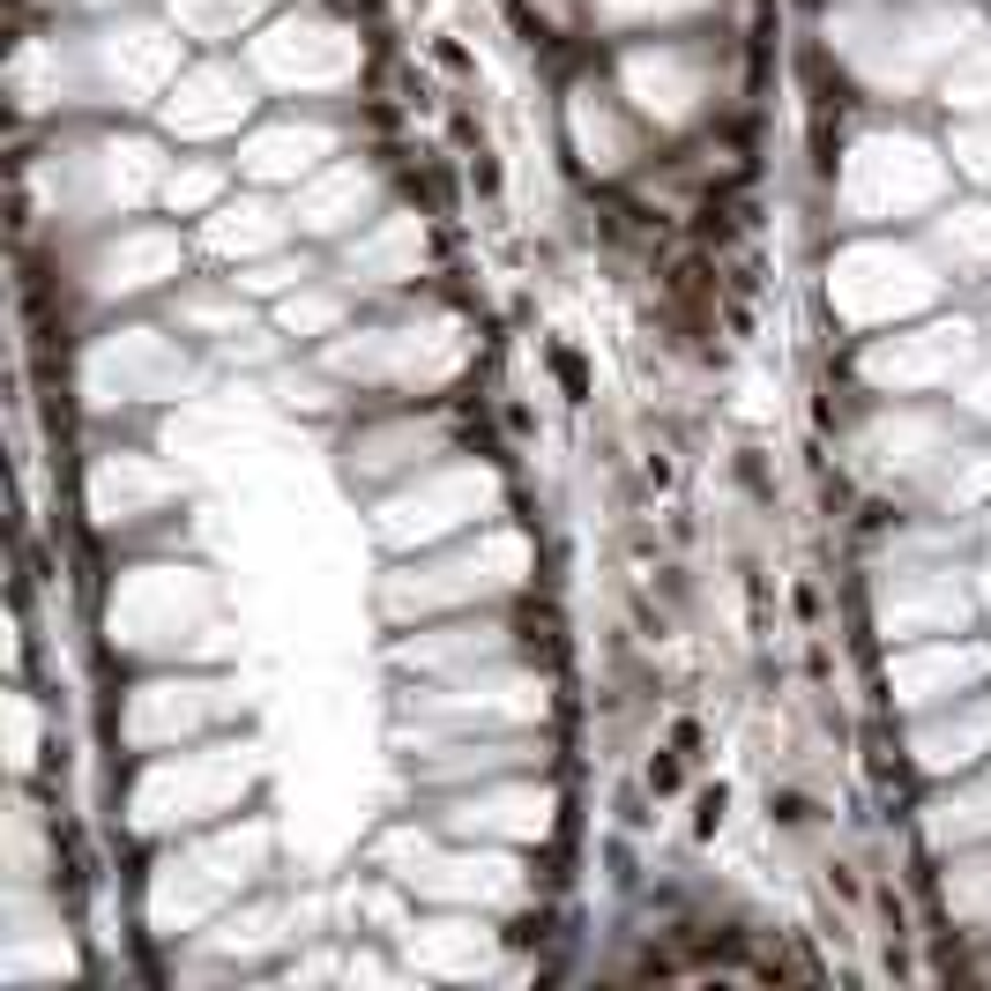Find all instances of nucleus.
Here are the masks:
<instances>
[{"mask_svg":"<svg viewBox=\"0 0 991 991\" xmlns=\"http://www.w3.org/2000/svg\"><path fill=\"white\" fill-rule=\"evenodd\" d=\"M821 187L850 232H895V224H924L940 202H954L961 179H954L947 134H932L924 120L872 113L858 134H842V157Z\"/></svg>","mask_w":991,"mask_h":991,"instance_id":"f257e3e1","label":"nucleus"},{"mask_svg":"<svg viewBox=\"0 0 991 991\" xmlns=\"http://www.w3.org/2000/svg\"><path fill=\"white\" fill-rule=\"evenodd\" d=\"M530 567H538V544L522 538L507 515L485 522V530H462V538L417 552L403 567H388L380 581V620L396 626L403 612L417 620H448V612H485V604H507L530 589Z\"/></svg>","mask_w":991,"mask_h":991,"instance_id":"f03ea898","label":"nucleus"},{"mask_svg":"<svg viewBox=\"0 0 991 991\" xmlns=\"http://www.w3.org/2000/svg\"><path fill=\"white\" fill-rule=\"evenodd\" d=\"M247 60L284 105H351V90L366 75V38L329 0H298V8L284 0L247 38Z\"/></svg>","mask_w":991,"mask_h":991,"instance_id":"7ed1b4c3","label":"nucleus"},{"mask_svg":"<svg viewBox=\"0 0 991 991\" xmlns=\"http://www.w3.org/2000/svg\"><path fill=\"white\" fill-rule=\"evenodd\" d=\"M940 298H954L940 261L924 239H895V232H850L842 247L827 253V314L858 335H880L909 321V314H932ZM850 335V343H858Z\"/></svg>","mask_w":991,"mask_h":991,"instance_id":"20e7f679","label":"nucleus"},{"mask_svg":"<svg viewBox=\"0 0 991 991\" xmlns=\"http://www.w3.org/2000/svg\"><path fill=\"white\" fill-rule=\"evenodd\" d=\"M253 745L239 739H194L179 745V753H150L142 768H134V790H127V821L142 827V835H194L209 821H232L239 813V798L253 790Z\"/></svg>","mask_w":991,"mask_h":991,"instance_id":"39448f33","label":"nucleus"},{"mask_svg":"<svg viewBox=\"0 0 991 991\" xmlns=\"http://www.w3.org/2000/svg\"><path fill=\"white\" fill-rule=\"evenodd\" d=\"M60 253V291H83L90 306H157L179 276L202 269L194 253V232L172 224V216H127L113 232H90L75 247H52Z\"/></svg>","mask_w":991,"mask_h":991,"instance_id":"423d86ee","label":"nucleus"},{"mask_svg":"<svg viewBox=\"0 0 991 991\" xmlns=\"http://www.w3.org/2000/svg\"><path fill=\"white\" fill-rule=\"evenodd\" d=\"M194 373H202V343H187L165 314L157 321L134 314V321H113V329H97L83 343V403H90V417L157 411Z\"/></svg>","mask_w":991,"mask_h":991,"instance_id":"0eeeda50","label":"nucleus"},{"mask_svg":"<svg viewBox=\"0 0 991 991\" xmlns=\"http://www.w3.org/2000/svg\"><path fill=\"white\" fill-rule=\"evenodd\" d=\"M507 507H499V477L485 462H433V470H417L403 485H388V493H373V538L396 544V552H433V544L462 538V530H485L499 522Z\"/></svg>","mask_w":991,"mask_h":991,"instance_id":"6e6552de","label":"nucleus"},{"mask_svg":"<svg viewBox=\"0 0 991 991\" xmlns=\"http://www.w3.org/2000/svg\"><path fill=\"white\" fill-rule=\"evenodd\" d=\"M113 649H134V657L179 663V641L187 634H216V581L202 567H127L120 589H113Z\"/></svg>","mask_w":991,"mask_h":991,"instance_id":"1a4fd4ad","label":"nucleus"},{"mask_svg":"<svg viewBox=\"0 0 991 991\" xmlns=\"http://www.w3.org/2000/svg\"><path fill=\"white\" fill-rule=\"evenodd\" d=\"M269 105H276V97L253 75V60L194 52V60L179 68V83L165 90V105L150 113V127H157L165 142H187V150H224V142H239Z\"/></svg>","mask_w":991,"mask_h":991,"instance_id":"9d476101","label":"nucleus"},{"mask_svg":"<svg viewBox=\"0 0 991 991\" xmlns=\"http://www.w3.org/2000/svg\"><path fill=\"white\" fill-rule=\"evenodd\" d=\"M559 120H567V150H575V165L589 172L597 187H626L634 172L657 157V134H649V127H641V113L620 97L612 68H604V52H597V60H581L575 75H567Z\"/></svg>","mask_w":991,"mask_h":991,"instance_id":"9b49d317","label":"nucleus"},{"mask_svg":"<svg viewBox=\"0 0 991 991\" xmlns=\"http://www.w3.org/2000/svg\"><path fill=\"white\" fill-rule=\"evenodd\" d=\"M351 134H358V127L343 120V105H284V97H276V105L232 142V165H239L247 187L291 194V187H306L321 165H335V157L351 150Z\"/></svg>","mask_w":991,"mask_h":991,"instance_id":"f8f14e48","label":"nucleus"},{"mask_svg":"<svg viewBox=\"0 0 991 991\" xmlns=\"http://www.w3.org/2000/svg\"><path fill=\"white\" fill-rule=\"evenodd\" d=\"M335 455H343V477L358 493H388V485H403L417 470L448 462L455 433H448L440 403H380V411H351Z\"/></svg>","mask_w":991,"mask_h":991,"instance_id":"ddd939ff","label":"nucleus"},{"mask_svg":"<svg viewBox=\"0 0 991 991\" xmlns=\"http://www.w3.org/2000/svg\"><path fill=\"white\" fill-rule=\"evenodd\" d=\"M239 716V694L232 679H142L127 694V716H120V739H127V760H150V753H179L194 739H216L224 723Z\"/></svg>","mask_w":991,"mask_h":991,"instance_id":"4468645a","label":"nucleus"},{"mask_svg":"<svg viewBox=\"0 0 991 991\" xmlns=\"http://www.w3.org/2000/svg\"><path fill=\"white\" fill-rule=\"evenodd\" d=\"M872 620L880 641L902 649V641H932V634H969L977 626V597L961 567H924V559H895L887 575L872 581Z\"/></svg>","mask_w":991,"mask_h":991,"instance_id":"2eb2a0df","label":"nucleus"},{"mask_svg":"<svg viewBox=\"0 0 991 991\" xmlns=\"http://www.w3.org/2000/svg\"><path fill=\"white\" fill-rule=\"evenodd\" d=\"M396 202V172L380 165L373 150H343L335 165H321L306 187H291V216H298V239H314V247H343V239H358L380 209Z\"/></svg>","mask_w":991,"mask_h":991,"instance_id":"dca6fc26","label":"nucleus"},{"mask_svg":"<svg viewBox=\"0 0 991 991\" xmlns=\"http://www.w3.org/2000/svg\"><path fill=\"white\" fill-rule=\"evenodd\" d=\"M984 686H991V641L977 626L887 649V708L895 716H924V708H947L961 694H984Z\"/></svg>","mask_w":991,"mask_h":991,"instance_id":"f3484780","label":"nucleus"},{"mask_svg":"<svg viewBox=\"0 0 991 991\" xmlns=\"http://www.w3.org/2000/svg\"><path fill=\"white\" fill-rule=\"evenodd\" d=\"M425 209H403V202H388L380 216H373L358 239H343V247L329 253L335 261V276L358 291V298H411L417 276H425Z\"/></svg>","mask_w":991,"mask_h":991,"instance_id":"a211bd4d","label":"nucleus"},{"mask_svg":"<svg viewBox=\"0 0 991 991\" xmlns=\"http://www.w3.org/2000/svg\"><path fill=\"white\" fill-rule=\"evenodd\" d=\"M187 232H194L202 269H247V261H269V253H284L291 239H298V216H291V194L239 179V187L209 209L202 224H187Z\"/></svg>","mask_w":991,"mask_h":991,"instance_id":"6ab92c4d","label":"nucleus"},{"mask_svg":"<svg viewBox=\"0 0 991 991\" xmlns=\"http://www.w3.org/2000/svg\"><path fill=\"white\" fill-rule=\"evenodd\" d=\"M902 760H909V776H924V783L984 776L991 768V686L984 694H961L947 708L902 716Z\"/></svg>","mask_w":991,"mask_h":991,"instance_id":"aec40b11","label":"nucleus"},{"mask_svg":"<svg viewBox=\"0 0 991 991\" xmlns=\"http://www.w3.org/2000/svg\"><path fill=\"white\" fill-rule=\"evenodd\" d=\"M917 239L932 247L947 291H991V194H954V202H940L917 224Z\"/></svg>","mask_w":991,"mask_h":991,"instance_id":"412c9836","label":"nucleus"},{"mask_svg":"<svg viewBox=\"0 0 991 991\" xmlns=\"http://www.w3.org/2000/svg\"><path fill=\"white\" fill-rule=\"evenodd\" d=\"M358 314H366V298H358V291H351L343 276H335V261L321 269V276H306L298 291L269 298V329L284 335V343L298 351V358H306V351H329V343H335L343 329H351Z\"/></svg>","mask_w":991,"mask_h":991,"instance_id":"4be33fe9","label":"nucleus"},{"mask_svg":"<svg viewBox=\"0 0 991 991\" xmlns=\"http://www.w3.org/2000/svg\"><path fill=\"white\" fill-rule=\"evenodd\" d=\"M194 52H239V45L284 8V0H157Z\"/></svg>","mask_w":991,"mask_h":991,"instance_id":"5701e85b","label":"nucleus"},{"mask_svg":"<svg viewBox=\"0 0 991 991\" xmlns=\"http://www.w3.org/2000/svg\"><path fill=\"white\" fill-rule=\"evenodd\" d=\"M716 15V0H589V31L597 45L620 38H657V31H694Z\"/></svg>","mask_w":991,"mask_h":991,"instance_id":"b1692460","label":"nucleus"},{"mask_svg":"<svg viewBox=\"0 0 991 991\" xmlns=\"http://www.w3.org/2000/svg\"><path fill=\"white\" fill-rule=\"evenodd\" d=\"M232 187H239V165H232V157H216V150L172 157L165 194H157V216H172V224H202V216H209L216 202H224Z\"/></svg>","mask_w":991,"mask_h":991,"instance_id":"393cba45","label":"nucleus"},{"mask_svg":"<svg viewBox=\"0 0 991 991\" xmlns=\"http://www.w3.org/2000/svg\"><path fill=\"white\" fill-rule=\"evenodd\" d=\"M932 105H940L947 120H961V113H991V31H977V38L954 52V68L940 75Z\"/></svg>","mask_w":991,"mask_h":991,"instance_id":"a878e982","label":"nucleus"},{"mask_svg":"<svg viewBox=\"0 0 991 991\" xmlns=\"http://www.w3.org/2000/svg\"><path fill=\"white\" fill-rule=\"evenodd\" d=\"M947 157H954V179L991 194V113H961L947 120Z\"/></svg>","mask_w":991,"mask_h":991,"instance_id":"bb28decb","label":"nucleus"},{"mask_svg":"<svg viewBox=\"0 0 991 991\" xmlns=\"http://www.w3.org/2000/svg\"><path fill=\"white\" fill-rule=\"evenodd\" d=\"M768 821L783 827V835H805V827H821V805L805 798V790H768Z\"/></svg>","mask_w":991,"mask_h":991,"instance_id":"cd10ccee","label":"nucleus"},{"mask_svg":"<svg viewBox=\"0 0 991 991\" xmlns=\"http://www.w3.org/2000/svg\"><path fill=\"white\" fill-rule=\"evenodd\" d=\"M641 790H649V798H679V790H686V760H679V745H663L657 760L641 768Z\"/></svg>","mask_w":991,"mask_h":991,"instance_id":"c85d7f7f","label":"nucleus"},{"mask_svg":"<svg viewBox=\"0 0 991 991\" xmlns=\"http://www.w3.org/2000/svg\"><path fill=\"white\" fill-rule=\"evenodd\" d=\"M723 813H731V790H723V783H716V790H701V798H694V835L708 842V835L723 827Z\"/></svg>","mask_w":991,"mask_h":991,"instance_id":"c756f323","label":"nucleus"},{"mask_svg":"<svg viewBox=\"0 0 991 991\" xmlns=\"http://www.w3.org/2000/svg\"><path fill=\"white\" fill-rule=\"evenodd\" d=\"M127 15V8H150V0H52V15Z\"/></svg>","mask_w":991,"mask_h":991,"instance_id":"7c9ffc66","label":"nucleus"}]
</instances>
